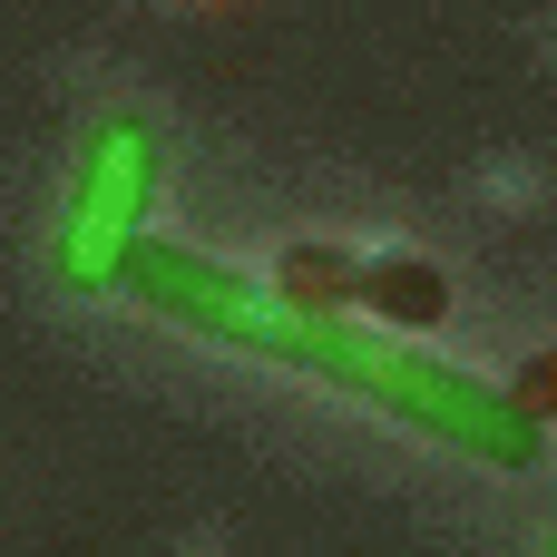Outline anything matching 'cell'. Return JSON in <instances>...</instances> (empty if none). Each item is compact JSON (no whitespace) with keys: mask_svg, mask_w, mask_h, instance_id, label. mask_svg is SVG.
Instances as JSON below:
<instances>
[{"mask_svg":"<svg viewBox=\"0 0 557 557\" xmlns=\"http://www.w3.org/2000/svg\"><path fill=\"white\" fill-rule=\"evenodd\" d=\"M509 392H519V401H529L539 421H557V343H548V352H529V362H519V382H509Z\"/></svg>","mask_w":557,"mask_h":557,"instance_id":"cell-5","label":"cell"},{"mask_svg":"<svg viewBox=\"0 0 557 557\" xmlns=\"http://www.w3.org/2000/svg\"><path fill=\"white\" fill-rule=\"evenodd\" d=\"M352 274H362V264H343V255H323V245H294V255H284V294H304V304H352Z\"/></svg>","mask_w":557,"mask_h":557,"instance_id":"cell-4","label":"cell"},{"mask_svg":"<svg viewBox=\"0 0 557 557\" xmlns=\"http://www.w3.org/2000/svg\"><path fill=\"white\" fill-rule=\"evenodd\" d=\"M127 284L157 323H176L196 343H225V352H255V362H284V372H313V382L372 401L382 421H401V431H421V441H441L480 470H539L548 460V421L509 382H480V372L421 352L411 333H392V323H352L343 304H304L284 284H255V274H235L196 245H157V235L137 245Z\"/></svg>","mask_w":557,"mask_h":557,"instance_id":"cell-1","label":"cell"},{"mask_svg":"<svg viewBox=\"0 0 557 557\" xmlns=\"http://www.w3.org/2000/svg\"><path fill=\"white\" fill-rule=\"evenodd\" d=\"M352 304H362L372 323H392V333H421V323L450 313V274H441V264H411V255H382V264L352 274Z\"/></svg>","mask_w":557,"mask_h":557,"instance_id":"cell-3","label":"cell"},{"mask_svg":"<svg viewBox=\"0 0 557 557\" xmlns=\"http://www.w3.org/2000/svg\"><path fill=\"white\" fill-rule=\"evenodd\" d=\"M157 186H166V147L137 108L98 117L78 137V166H69V206H59V235H49V274L69 294H117L137 245H147V215H157Z\"/></svg>","mask_w":557,"mask_h":557,"instance_id":"cell-2","label":"cell"}]
</instances>
